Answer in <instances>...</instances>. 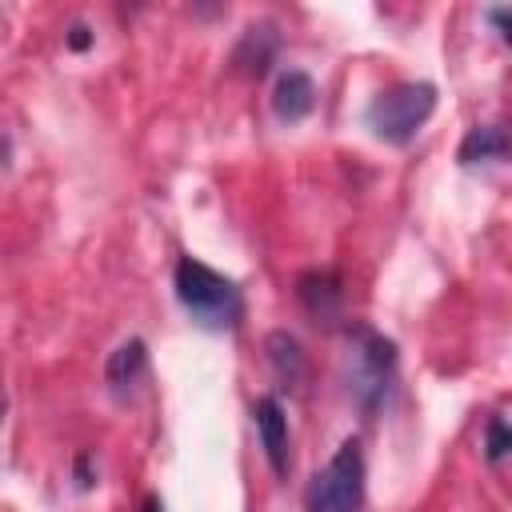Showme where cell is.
Instances as JSON below:
<instances>
[{
    "mask_svg": "<svg viewBox=\"0 0 512 512\" xmlns=\"http://www.w3.org/2000/svg\"><path fill=\"white\" fill-rule=\"evenodd\" d=\"M396 340L376 332L364 320H348L340 328V380L348 400L360 408V416H376L396 384Z\"/></svg>",
    "mask_w": 512,
    "mask_h": 512,
    "instance_id": "6da1fadb",
    "label": "cell"
},
{
    "mask_svg": "<svg viewBox=\"0 0 512 512\" xmlns=\"http://www.w3.org/2000/svg\"><path fill=\"white\" fill-rule=\"evenodd\" d=\"M172 288L188 320L204 332H232L244 320V292L232 276L216 272L196 256H180L172 268Z\"/></svg>",
    "mask_w": 512,
    "mask_h": 512,
    "instance_id": "7a4b0ae2",
    "label": "cell"
},
{
    "mask_svg": "<svg viewBox=\"0 0 512 512\" xmlns=\"http://www.w3.org/2000/svg\"><path fill=\"white\" fill-rule=\"evenodd\" d=\"M432 112H436V84H428V80H400V84L380 88L368 100L364 120H368L376 140H384L392 148H404V144L416 140V132L428 124Z\"/></svg>",
    "mask_w": 512,
    "mask_h": 512,
    "instance_id": "3957f363",
    "label": "cell"
},
{
    "mask_svg": "<svg viewBox=\"0 0 512 512\" xmlns=\"http://www.w3.org/2000/svg\"><path fill=\"white\" fill-rule=\"evenodd\" d=\"M364 508V448L356 436L340 440L328 464L304 488V512H360Z\"/></svg>",
    "mask_w": 512,
    "mask_h": 512,
    "instance_id": "277c9868",
    "label": "cell"
},
{
    "mask_svg": "<svg viewBox=\"0 0 512 512\" xmlns=\"http://www.w3.org/2000/svg\"><path fill=\"white\" fill-rule=\"evenodd\" d=\"M296 304L312 324L336 328L344 320V276L336 268H308L296 276Z\"/></svg>",
    "mask_w": 512,
    "mask_h": 512,
    "instance_id": "5b68a950",
    "label": "cell"
},
{
    "mask_svg": "<svg viewBox=\"0 0 512 512\" xmlns=\"http://www.w3.org/2000/svg\"><path fill=\"white\" fill-rule=\"evenodd\" d=\"M144 376H148V344L140 336L120 340L108 352V360H104V388H108V396L116 404H128Z\"/></svg>",
    "mask_w": 512,
    "mask_h": 512,
    "instance_id": "8992f818",
    "label": "cell"
},
{
    "mask_svg": "<svg viewBox=\"0 0 512 512\" xmlns=\"http://www.w3.org/2000/svg\"><path fill=\"white\" fill-rule=\"evenodd\" d=\"M252 424H256V436H260V448H264L268 468H272L276 476H288L292 456H288V416H284L280 396H272V392L256 396V404H252Z\"/></svg>",
    "mask_w": 512,
    "mask_h": 512,
    "instance_id": "52a82bcc",
    "label": "cell"
},
{
    "mask_svg": "<svg viewBox=\"0 0 512 512\" xmlns=\"http://www.w3.org/2000/svg\"><path fill=\"white\" fill-rule=\"evenodd\" d=\"M276 56H280V28L272 20H256L240 32V40L232 48V68L248 80H260V76H268Z\"/></svg>",
    "mask_w": 512,
    "mask_h": 512,
    "instance_id": "ba28073f",
    "label": "cell"
},
{
    "mask_svg": "<svg viewBox=\"0 0 512 512\" xmlns=\"http://www.w3.org/2000/svg\"><path fill=\"white\" fill-rule=\"evenodd\" d=\"M264 360H268L276 384L288 388V392H296V388L308 380V356H304V344H300L292 332H284V328H276V332L264 336Z\"/></svg>",
    "mask_w": 512,
    "mask_h": 512,
    "instance_id": "9c48e42d",
    "label": "cell"
},
{
    "mask_svg": "<svg viewBox=\"0 0 512 512\" xmlns=\"http://www.w3.org/2000/svg\"><path fill=\"white\" fill-rule=\"evenodd\" d=\"M316 108V80L304 72V68H284L272 84V112L284 120V124H296L304 120L308 112Z\"/></svg>",
    "mask_w": 512,
    "mask_h": 512,
    "instance_id": "30bf717a",
    "label": "cell"
},
{
    "mask_svg": "<svg viewBox=\"0 0 512 512\" xmlns=\"http://www.w3.org/2000/svg\"><path fill=\"white\" fill-rule=\"evenodd\" d=\"M508 132H504V124H472L468 132H464V140H460V148H456V160L464 164V168H476V164H496V160H504L508 156Z\"/></svg>",
    "mask_w": 512,
    "mask_h": 512,
    "instance_id": "8fae6325",
    "label": "cell"
},
{
    "mask_svg": "<svg viewBox=\"0 0 512 512\" xmlns=\"http://www.w3.org/2000/svg\"><path fill=\"white\" fill-rule=\"evenodd\" d=\"M484 460L488 464H504V456H508V448H512V432H508V420L500 416V412H492L488 420H484Z\"/></svg>",
    "mask_w": 512,
    "mask_h": 512,
    "instance_id": "7c38bea8",
    "label": "cell"
},
{
    "mask_svg": "<svg viewBox=\"0 0 512 512\" xmlns=\"http://www.w3.org/2000/svg\"><path fill=\"white\" fill-rule=\"evenodd\" d=\"M64 44H68L72 52H88V48L96 44V32H92L84 20H72V24H68V32H64Z\"/></svg>",
    "mask_w": 512,
    "mask_h": 512,
    "instance_id": "4fadbf2b",
    "label": "cell"
},
{
    "mask_svg": "<svg viewBox=\"0 0 512 512\" xmlns=\"http://www.w3.org/2000/svg\"><path fill=\"white\" fill-rule=\"evenodd\" d=\"M484 20L496 28V36H500V40H508V8H488V12H484Z\"/></svg>",
    "mask_w": 512,
    "mask_h": 512,
    "instance_id": "5bb4252c",
    "label": "cell"
},
{
    "mask_svg": "<svg viewBox=\"0 0 512 512\" xmlns=\"http://www.w3.org/2000/svg\"><path fill=\"white\" fill-rule=\"evenodd\" d=\"M88 464H92V456L80 452V456H76V484H80V488H92V484H96V476L88 472Z\"/></svg>",
    "mask_w": 512,
    "mask_h": 512,
    "instance_id": "9a60e30c",
    "label": "cell"
},
{
    "mask_svg": "<svg viewBox=\"0 0 512 512\" xmlns=\"http://www.w3.org/2000/svg\"><path fill=\"white\" fill-rule=\"evenodd\" d=\"M140 512H164V500H160L156 492H148V496L140 500Z\"/></svg>",
    "mask_w": 512,
    "mask_h": 512,
    "instance_id": "2e32d148",
    "label": "cell"
},
{
    "mask_svg": "<svg viewBox=\"0 0 512 512\" xmlns=\"http://www.w3.org/2000/svg\"><path fill=\"white\" fill-rule=\"evenodd\" d=\"M0 424H4V384H0Z\"/></svg>",
    "mask_w": 512,
    "mask_h": 512,
    "instance_id": "e0dca14e",
    "label": "cell"
}]
</instances>
